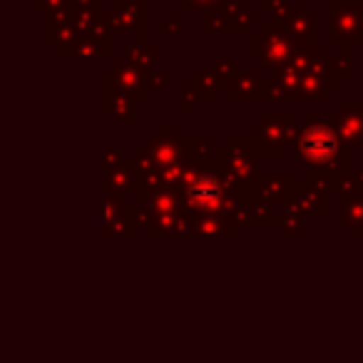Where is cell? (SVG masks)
<instances>
[{"label":"cell","mask_w":363,"mask_h":363,"mask_svg":"<svg viewBox=\"0 0 363 363\" xmlns=\"http://www.w3.org/2000/svg\"><path fill=\"white\" fill-rule=\"evenodd\" d=\"M336 137L328 127L323 125H313L303 132L301 137V152L306 160L311 162H328L333 155H336Z\"/></svg>","instance_id":"obj_1"},{"label":"cell","mask_w":363,"mask_h":363,"mask_svg":"<svg viewBox=\"0 0 363 363\" xmlns=\"http://www.w3.org/2000/svg\"><path fill=\"white\" fill-rule=\"evenodd\" d=\"M189 197L197 207H214L222 197V187H219V182L209 179V177H199L189 187Z\"/></svg>","instance_id":"obj_2"}]
</instances>
